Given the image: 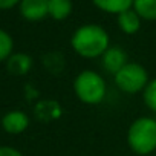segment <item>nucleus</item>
<instances>
[{
    "instance_id": "15",
    "label": "nucleus",
    "mask_w": 156,
    "mask_h": 156,
    "mask_svg": "<svg viewBox=\"0 0 156 156\" xmlns=\"http://www.w3.org/2000/svg\"><path fill=\"white\" fill-rule=\"evenodd\" d=\"M0 156H23V154L14 147L3 145V147H0Z\"/></svg>"
},
{
    "instance_id": "5",
    "label": "nucleus",
    "mask_w": 156,
    "mask_h": 156,
    "mask_svg": "<svg viewBox=\"0 0 156 156\" xmlns=\"http://www.w3.org/2000/svg\"><path fill=\"white\" fill-rule=\"evenodd\" d=\"M129 63V57L127 52L119 48V46H110L101 57V64L103 69L112 75H115L116 72H119L126 64Z\"/></svg>"
},
{
    "instance_id": "11",
    "label": "nucleus",
    "mask_w": 156,
    "mask_h": 156,
    "mask_svg": "<svg viewBox=\"0 0 156 156\" xmlns=\"http://www.w3.org/2000/svg\"><path fill=\"white\" fill-rule=\"evenodd\" d=\"M132 8L142 20L147 22L156 20V0H135Z\"/></svg>"
},
{
    "instance_id": "13",
    "label": "nucleus",
    "mask_w": 156,
    "mask_h": 156,
    "mask_svg": "<svg viewBox=\"0 0 156 156\" xmlns=\"http://www.w3.org/2000/svg\"><path fill=\"white\" fill-rule=\"evenodd\" d=\"M12 49H14L12 37L6 31L0 29V61L8 60L12 55Z\"/></svg>"
},
{
    "instance_id": "10",
    "label": "nucleus",
    "mask_w": 156,
    "mask_h": 156,
    "mask_svg": "<svg viewBox=\"0 0 156 156\" xmlns=\"http://www.w3.org/2000/svg\"><path fill=\"white\" fill-rule=\"evenodd\" d=\"M6 61L8 70L14 75H25L32 67V58L26 54H12Z\"/></svg>"
},
{
    "instance_id": "2",
    "label": "nucleus",
    "mask_w": 156,
    "mask_h": 156,
    "mask_svg": "<svg viewBox=\"0 0 156 156\" xmlns=\"http://www.w3.org/2000/svg\"><path fill=\"white\" fill-rule=\"evenodd\" d=\"M127 145L129 148L145 156L156 150V118L139 116L136 118L127 130Z\"/></svg>"
},
{
    "instance_id": "6",
    "label": "nucleus",
    "mask_w": 156,
    "mask_h": 156,
    "mask_svg": "<svg viewBox=\"0 0 156 156\" xmlns=\"http://www.w3.org/2000/svg\"><path fill=\"white\" fill-rule=\"evenodd\" d=\"M20 14L29 22H40L49 16V0H22Z\"/></svg>"
},
{
    "instance_id": "12",
    "label": "nucleus",
    "mask_w": 156,
    "mask_h": 156,
    "mask_svg": "<svg viewBox=\"0 0 156 156\" xmlns=\"http://www.w3.org/2000/svg\"><path fill=\"white\" fill-rule=\"evenodd\" d=\"M72 12V0H49V16L54 20H64Z\"/></svg>"
},
{
    "instance_id": "3",
    "label": "nucleus",
    "mask_w": 156,
    "mask_h": 156,
    "mask_svg": "<svg viewBox=\"0 0 156 156\" xmlns=\"http://www.w3.org/2000/svg\"><path fill=\"white\" fill-rule=\"evenodd\" d=\"M75 97L84 104L95 106L104 101L107 95V83L101 73L92 69H84L73 80Z\"/></svg>"
},
{
    "instance_id": "1",
    "label": "nucleus",
    "mask_w": 156,
    "mask_h": 156,
    "mask_svg": "<svg viewBox=\"0 0 156 156\" xmlns=\"http://www.w3.org/2000/svg\"><path fill=\"white\" fill-rule=\"evenodd\" d=\"M72 49L83 58H98L110 48L107 31L95 23H87L76 28L70 38Z\"/></svg>"
},
{
    "instance_id": "8",
    "label": "nucleus",
    "mask_w": 156,
    "mask_h": 156,
    "mask_svg": "<svg viewBox=\"0 0 156 156\" xmlns=\"http://www.w3.org/2000/svg\"><path fill=\"white\" fill-rule=\"evenodd\" d=\"M116 20H118V26H119V29H121L124 34H127V35H133V34H136V32L139 31V28H141V22H142V19L135 12L133 8H130V9L121 12L119 16H116Z\"/></svg>"
},
{
    "instance_id": "4",
    "label": "nucleus",
    "mask_w": 156,
    "mask_h": 156,
    "mask_svg": "<svg viewBox=\"0 0 156 156\" xmlns=\"http://www.w3.org/2000/svg\"><path fill=\"white\" fill-rule=\"evenodd\" d=\"M113 81L121 92L133 95L138 92H144L150 80L148 72L142 64L136 61H129L119 72L113 75Z\"/></svg>"
},
{
    "instance_id": "16",
    "label": "nucleus",
    "mask_w": 156,
    "mask_h": 156,
    "mask_svg": "<svg viewBox=\"0 0 156 156\" xmlns=\"http://www.w3.org/2000/svg\"><path fill=\"white\" fill-rule=\"evenodd\" d=\"M22 0H0V9H11L16 5H20Z\"/></svg>"
},
{
    "instance_id": "7",
    "label": "nucleus",
    "mask_w": 156,
    "mask_h": 156,
    "mask_svg": "<svg viewBox=\"0 0 156 156\" xmlns=\"http://www.w3.org/2000/svg\"><path fill=\"white\" fill-rule=\"evenodd\" d=\"M2 127L9 135H20L29 127V116L22 110H9L2 118Z\"/></svg>"
},
{
    "instance_id": "9",
    "label": "nucleus",
    "mask_w": 156,
    "mask_h": 156,
    "mask_svg": "<svg viewBox=\"0 0 156 156\" xmlns=\"http://www.w3.org/2000/svg\"><path fill=\"white\" fill-rule=\"evenodd\" d=\"M133 2L135 0H92V3L98 9L115 16H119L121 12L130 9L133 6Z\"/></svg>"
},
{
    "instance_id": "14",
    "label": "nucleus",
    "mask_w": 156,
    "mask_h": 156,
    "mask_svg": "<svg viewBox=\"0 0 156 156\" xmlns=\"http://www.w3.org/2000/svg\"><path fill=\"white\" fill-rule=\"evenodd\" d=\"M142 101L151 112L156 113V78L150 80L148 84L145 86L142 92Z\"/></svg>"
}]
</instances>
